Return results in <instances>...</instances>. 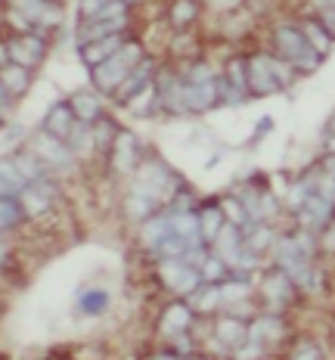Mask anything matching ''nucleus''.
<instances>
[{
    "label": "nucleus",
    "instance_id": "nucleus-10",
    "mask_svg": "<svg viewBox=\"0 0 335 360\" xmlns=\"http://www.w3.org/2000/svg\"><path fill=\"white\" fill-rule=\"evenodd\" d=\"M155 72H159V59L155 56H146L140 65H133L131 75L124 78V84L115 90V106H133L143 94L152 90V81H155Z\"/></svg>",
    "mask_w": 335,
    "mask_h": 360
},
{
    "label": "nucleus",
    "instance_id": "nucleus-20",
    "mask_svg": "<svg viewBox=\"0 0 335 360\" xmlns=\"http://www.w3.org/2000/svg\"><path fill=\"white\" fill-rule=\"evenodd\" d=\"M214 106H218V87H214V81H208V84H183L186 115H205Z\"/></svg>",
    "mask_w": 335,
    "mask_h": 360
},
{
    "label": "nucleus",
    "instance_id": "nucleus-4",
    "mask_svg": "<svg viewBox=\"0 0 335 360\" xmlns=\"http://www.w3.org/2000/svg\"><path fill=\"white\" fill-rule=\"evenodd\" d=\"M245 339H249V320L223 311L221 317L214 320L211 333H208V348L214 351L211 357H230V351H236Z\"/></svg>",
    "mask_w": 335,
    "mask_h": 360
},
{
    "label": "nucleus",
    "instance_id": "nucleus-19",
    "mask_svg": "<svg viewBox=\"0 0 335 360\" xmlns=\"http://www.w3.org/2000/svg\"><path fill=\"white\" fill-rule=\"evenodd\" d=\"M74 124H78V118H74L69 100H65V103H53V106L44 112V118H41V131L50 134V137H56V140H69V134H72Z\"/></svg>",
    "mask_w": 335,
    "mask_h": 360
},
{
    "label": "nucleus",
    "instance_id": "nucleus-5",
    "mask_svg": "<svg viewBox=\"0 0 335 360\" xmlns=\"http://www.w3.org/2000/svg\"><path fill=\"white\" fill-rule=\"evenodd\" d=\"M28 146L41 155V162L47 165L50 174H74V171H78V155L72 153L65 140H56V137H50V134L37 131Z\"/></svg>",
    "mask_w": 335,
    "mask_h": 360
},
{
    "label": "nucleus",
    "instance_id": "nucleus-1",
    "mask_svg": "<svg viewBox=\"0 0 335 360\" xmlns=\"http://www.w3.org/2000/svg\"><path fill=\"white\" fill-rule=\"evenodd\" d=\"M270 47H273V53L280 59H286L298 75H314L320 65H323V56L304 41V32L298 22H289V19L277 22L270 32Z\"/></svg>",
    "mask_w": 335,
    "mask_h": 360
},
{
    "label": "nucleus",
    "instance_id": "nucleus-6",
    "mask_svg": "<svg viewBox=\"0 0 335 360\" xmlns=\"http://www.w3.org/2000/svg\"><path fill=\"white\" fill-rule=\"evenodd\" d=\"M10 10H16L19 16H25L34 25L37 34H50L63 25L65 13L56 0H10Z\"/></svg>",
    "mask_w": 335,
    "mask_h": 360
},
{
    "label": "nucleus",
    "instance_id": "nucleus-28",
    "mask_svg": "<svg viewBox=\"0 0 335 360\" xmlns=\"http://www.w3.org/2000/svg\"><path fill=\"white\" fill-rule=\"evenodd\" d=\"M239 249H242V230L233 227V224H227V227L218 233V239H214V245H211V252L221 255V258L227 261L230 267H233V261H236V255H239Z\"/></svg>",
    "mask_w": 335,
    "mask_h": 360
},
{
    "label": "nucleus",
    "instance_id": "nucleus-44",
    "mask_svg": "<svg viewBox=\"0 0 335 360\" xmlns=\"http://www.w3.org/2000/svg\"><path fill=\"white\" fill-rule=\"evenodd\" d=\"M267 345H261L255 339H245L236 351H230V360H267Z\"/></svg>",
    "mask_w": 335,
    "mask_h": 360
},
{
    "label": "nucleus",
    "instance_id": "nucleus-24",
    "mask_svg": "<svg viewBox=\"0 0 335 360\" xmlns=\"http://www.w3.org/2000/svg\"><path fill=\"white\" fill-rule=\"evenodd\" d=\"M171 233H174V227H171V214L168 208H162L159 214H152L149 221L140 224V243H143L146 252H152L155 245L162 243V239H168Z\"/></svg>",
    "mask_w": 335,
    "mask_h": 360
},
{
    "label": "nucleus",
    "instance_id": "nucleus-2",
    "mask_svg": "<svg viewBox=\"0 0 335 360\" xmlns=\"http://www.w3.org/2000/svg\"><path fill=\"white\" fill-rule=\"evenodd\" d=\"M180 184H183V180L174 174V168H171L168 162L149 155V159H143V162H140V168L133 171L131 190H137V193H143V196L155 199L159 205H168V199L174 196V190Z\"/></svg>",
    "mask_w": 335,
    "mask_h": 360
},
{
    "label": "nucleus",
    "instance_id": "nucleus-3",
    "mask_svg": "<svg viewBox=\"0 0 335 360\" xmlns=\"http://www.w3.org/2000/svg\"><path fill=\"white\" fill-rule=\"evenodd\" d=\"M258 289H261V295H264V302H267V311H277V314H286L289 307L295 304V295L301 292L295 286L292 276H289L286 270H280L277 264H270V270H264Z\"/></svg>",
    "mask_w": 335,
    "mask_h": 360
},
{
    "label": "nucleus",
    "instance_id": "nucleus-12",
    "mask_svg": "<svg viewBox=\"0 0 335 360\" xmlns=\"http://www.w3.org/2000/svg\"><path fill=\"white\" fill-rule=\"evenodd\" d=\"M6 47H10V59L16 65H25V69H34L47 59V34L37 32H25V34H13L6 37Z\"/></svg>",
    "mask_w": 335,
    "mask_h": 360
},
{
    "label": "nucleus",
    "instance_id": "nucleus-39",
    "mask_svg": "<svg viewBox=\"0 0 335 360\" xmlns=\"http://www.w3.org/2000/svg\"><path fill=\"white\" fill-rule=\"evenodd\" d=\"M91 131H93V143H96V153H109L112 140H115V134H118V124L112 122L109 115H103V118H96V122L91 124Z\"/></svg>",
    "mask_w": 335,
    "mask_h": 360
},
{
    "label": "nucleus",
    "instance_id": "nucleus-46",
    "mask_svg": "<svg viewBox=\"0 0 335 360\" xmlns=\"http://www.w3.org/2000/svg\"><path fill=\"white\" fill-rule=\"evenodd\" d=\"M109 4H115V0H81V19H91L96 16V13L103 10V6H109Z\"/></svg>",
    "mask_w": 335,
    "mask_h": 360
},
{
    "label": "nucleus",
    "instance_id": "nucleus-51",
    "mask_svg": "<svg viewBox=\"0 0 335 360\" xmlns=\"http://www.w3.org/2000/svg\"><path fill=\"white\" fill-rule=\"evenodd\" d=\"M190 360H218V357H211V354H192Z\"/></svg>",
    "mask_w": 335,
    "mask_h": 360
},
{
    "label": "nucleus",
    "instance_id": "nucleus-21",
    "mask_svg": "<svg viewBox=\"0 0 335 360\" xmlns=\"http://www.w3.org/2000/svg\"><path fill=\"white\" fill-rule=\"evenodd\" d=\"M128 41V34H112V37H103V41H93V44H84V47H78V56L81 63L87 65V69H96V65H103L106 59H112L121 50V44Z\"/></svg>",
    "mask_w": 335,
    "mask_h": 360
},
{
    "label": "nucleus",
    "instance_id": "nucleus-14",
    "mask_svg": "<svg viewBox=\"0 0 335 360\" xmlns=\"http://www.w3.org/2000/svg\"><path fill=\"white\" fill-rule=\"evenodd\" d=\"M249 339H255L267 348H273L277 342H286L289 339V323L286 317L277 311H267V314H255L249 320Z\"/></svg>",
    "mask_w": 335,
    "mask_h": 360
},
{
    "label": "nucleus",
    "instance_id": "nucleus-15",
    "mask_svg": "<svg viewBox=\"0 0 335 360\" xmlns=\"http://www.w3.org/2000/svg\"><path fill=\"white\" fill-rule=\"evenodd\" d=\"M128 28H131V16L106 19V22L81 19V22H78V28H74V47H84V44L103 41V37H112V34H124Z\"/></svg>",
    "mask_w": 335,
    "mask_h": 360
},
{
    "label": "nucleus",
    "instance_id": "nucleus-23",
    "mask_svg": "<svg viewBox=\"0 0 335 360\" xmlns=\"http://www.w3.org/2000/svg\"><path fill=\"white\" fill-rule=\"evenodd\" d=\"M69 106L74 112V118L84 124H93L96 118H103L106 112H103V96L96 94V90L84 87V90H74V94L69 96Z\"/></svg>",
    "mask_w": 335,
    "mask_h": 360
},
{
    "label": "nucleus",
    "instance_id": "nucleus-45",
    "mask_svg": "<svg viewBox=\"0 0 335 360\" xmlns=\"http://www.w3.org/2000/svg\"><path fill=\"white\" fill-rule=\"evenodd\" d=\"M317 243H320V252L323 255H335V221H329L323 230H320Z\"/></svg>",
    "mask_w": 335,
    "mask_h": 360
},
{
    "label": "nucleus",
    "instance_id": "nucleus-26",
    "mask_svg": "<svg viewBox=\"0 0 335 360\" xmlns=\"http://www.w3.org/2000/svg\"><path fill=\"white\" fill-rule=\"evenodd\" d=\"M25 208H22L19 196H0V233L10 236L25 224Z\"/></svg>",
    "mask_w": 335,
    "mask_h": 360
},
{
    "label": "nucleus",
    "instance_id": "nucleus-48",
    "mask_svg": "<svg viewBox=\"0 0 335 360\" xmlns=\"http://www.w3.org/2000/svg\"><path fill=\"white\" fill-rule=\"evenodd\" d=\"M143 360H190V357H183V354H177L174 348H159V351H152V354H146Z\"/></svg>",
    "mask_w": 335,
    "mask_h": 360
},
{
    "label": "nucleus",
    "instance_id": "nucleus-13",
    "mask_svg": "<svg viewBox=\"0 0 335 360\" xmlns=\"http://www.w3.org/2000/svg\"><path fill=\"white\" fill-rule=\"evenodd\" d=\"M131 69H133V65L121 56V50H118V53L112 56V59H106L103 65H96V69H91V72H93V90H96V94L115 96V90L124 84V78L131 75Z\"/></svg>",
    "mask_w": 335,
    "mask_h": 360
},
{
    "label": "nucleus",
    "instance_id": "nucleus-16",
    "mask_svg": "<svg viewBox=\"0 0 335 360\" xmlns=\"http://www.w3.org/2000/svg\"><path fill=\"white\" fill-rule=\"evenodd\" d=\"M280 94V84L273 78L270 65H267V53H251L249 56V96L264 100V96Z\"/></svg>",
    "mask_w": 335,
    "mask_h": 360
},
{
    "label": "nucleus",
    "instance_id": "nucleus-49",
    "mask_svg": "<svg viewBox=\"0 0 335 360\" xmlns=\"http://www.w3.org/2000/svg\"><path fill=\"white\" fill-rule=\"evenodd\" d=\"M10 100H13V96L6 94V90H4V81H0V118L10 115Z\"/></svg>",
    "mask_w": 335,
    "mask_h": 360
},
{
    "label": "nucleus",
    "instance_id": "nucleus-7",
    "mask_svg": "<svg viewBox=\"0 0 335 360\" xmlns=\"http://www.w3.org/2000/svg\"><path fill=\"white\" fill-rule=\"evenodd\" d=\"M109 159H112V168H115L118 174L133 177V171H137L140 162L146 159L143 140H140L133 131H128V127H118L115 140H112V146H109Z\"/></svg>",
    "mask_w": 335,
    "mask_h": 360
},
{
    "label": "nucleus",
    "instance_id": "nucleus-27",
    "mask_svg": "<svg viewBox=\"0 0 335 360\" xmlns=\"http://www.w3.org/2000/svg\"><path fill=\"white\" fill-rule=\"evenodd\" d=\"M298 25H301V32H304V41H308L310 47H314L317 53H320V56L326 59V56L332 53V47H335V37H332L329 32H326V28L320 25V22H317L314 16L301 19V22H298Z\"/></svg>",
    "mask_w": 335,
    "mask_h": 360
},
{
    "label": "nucleus",
    "instance_id": "nucleus-11",
    "mask_svg": "<svg viewBox=\"0 0 335 360\" xmlns=\"http://www.w3.org/2000/svg\"><path fill=\"white\" fill-rule=\"evenodd\" d=\"M196 317L199 314L192 311V304L186 302V298H177V302H168L165 307H162L155 329H159L162 339L171 342V339H177V335H183V333H192V329H196Z\"/></svg>",
    "mask_w": 335,
    "mask_h": 360
},
{
    "label": "nucleus",
    "instance_id": "nucleus-17",
    "mask_svg": "<svg viewBox=\"0 0 335 360\" xmlns=\"http://www.w3.org/2000/svg\"><path fill=\"white\" fill-rule=\"evenodd\" d=\"M74 311L91 320L106 317L112 311V292L106 286H84L78 292V298H74Z\"/></svg>",
    "mask_w": 335,
    "mask_h": 360
},
{
    "label": "nucleus",
    "instance_id": "nucleus-40",
    "mask_svg": "<svg viewBox=\"0 0 335 360\" xmlns=\"http://www.w3.org/2000/svg\"><path fill=\"white\" fill-rule=\"evenodd\" d=\"M267 65H270V72H273V78H277V84L280 90H289L295 84V78H298V72L292 69V65L286 63V59H280L277 53H267Z\"/></svg>",
    "mask_w": 335,
    "mask_h": 360
},
{
    "label": "nucleus",
    "instance_id": "nucleus-50",
    "mask_svg": "<svg viewBox=\"0 0 335 360\" xmlns=\"http://www.w3.org/2000/svg\"><path fill=\"white\" fill-rule=\"evenodd\" d=\"M13 59H10V47H6V41H0V69H6Z\"/></svg>",
    "mask_w": 335,
    "mask_h": 360
},
{
    "label": "nucleus",
    "instance_id": "nucleus-42",
    "mask_svg": "<svg viewBox=\"0 0 335 360\" xmlns=\"http://www.w3.org/2000/svg\"><path fill=\"white\" fill-rule=\"evenodd\" d=\"M310 10H314V19L335 37V0H310Z\"/></svg>",
    "mask_w": 335,
    "mask_h": 360
},
{
    "label": "nucleus",
    "instance_id": "nucleus-30",
    "mask_svg": "<svg viewBox=\"0 0 335 360\" xmlns=\"http://www.w3.org/2000/svg\"><path fill=\"white\" fill-rule=\"evenodd\" d=\"M186 302L192 304V311H196V314H218V311H223L221 286H211V283H202V286L192 292Z\"/></svg>",
    "mask_w": 335,
    "mask_h": 360
},
{
    "label": "nucleus",
    "instance_id": "nucleus-8",
    "mask_svg": "<svg viewBox=\"0 0 335 360\" xmlns=\"http://www.w3.org/2000/svg\"><path fill=\"white\" fill-rule=\"evenodd\" d=\"M159 280H162V286L177 298H190L192 292L202 286V274H199V267L183 264L180 258L159 261Z\"/></svg>",
    "mask_w": 335,
    "mask_h": 360
},
{
    "label": "nucleus",
    "instance_id": "nucleus-38",
    "mask_svg": "<svg viewBox=\"0 0 335 360\" xmlns=\"http://www.w3.org/2000/svg\"><path fill=\"white\" fill-rule=\"evenodd\" d=\"M199 202H202V199H199L196 193H192L186 184H180V186H177V190H174V196L168 199V212H171V214H186V212H196V208H199Z\"/></svg>",
    "mask_w": 335,
    "mask_h": 360
},
{
    "label": "nucleus",
    "instance_id": "nucleus-34",
    "mask_svg": "<svg viewBox=\"0 0 335 360\" xmlns=\"http://www.w3.org/2000/svg\"><path fill=\"white\" fill-rule=\"evenodd\" d=\"M13 162H16V168L22 171V177H25L28 184H34V180H41L44 174H50V171H47V165L41 162V155H37L32 146L16 149V153H13Z\"/></svg>",
    "mask_w": 335,
    "mask_h": 360
},
{
    "label": "nucleus",
    "instance_id": "nucleus-41",
    "mask_svg": "<svg viewBox=\"0 0 335 360\" xmlns=\"http://www.w3.org/2000/svg\"><path fill=\"white\" fill-rule=\"evenodd\" d=\"M0 177H4V184L10 186V190L16 193V196H19V193L28 186V180L22 177V171L16 168V162H13V155H4V159H0Z\"/></svg>",
    "mask_w": 335,
    "mask_h": 360
},
{
    "label": "nucleus",
    "instance_id": "nucleus-33",
    "mask_svg": "<svg viewBox=\"0 0 335 360\" xmlns=\"http://www.w3.org/2000/svg\"><path fill=\"white\" fill-rule=\"evenodd\" d=\"M223 78H227L230 87L242 90V94H249V56L245 53H233L227 56V63H223Z\"/></svg>",
    "mask_w": 335,
    "mask_h": 360
},
{
    "label": "nucleus",
    "instance_id": "nucleus-32",
    "mask_svg": "<svg viewBox=\"0 0 335 360\" xmlns=\"http://www.w3.org/2000/svg\"><path fill=\"white\" fill-rule=\"evenodd\" d=\"M124 212H128L131 221L143 224V221H149V217H152V214H159V212H162V205H159V202H155V199L143 196V193L128 190V199H124Z\"/></svg>",
    "mask_w": 335,
    "mask_h": 360
},
{
    "label": "nucleus",
    "instance_id": "nucleus-29",
    "mask_svg": "<svg viewBox=\"0 0 335 360\" xmlns=\"http://www.w3.org/2000/svg\"><path fill=\"white\" fill-rule=\"evenodd\" d=\"M199 13H202L199 0H174V4L168 6V25L174 28V32H186V28L199 19Z\"/></svg>",
    "mask_w": 335,
    "mask_h": 360
},
{
    "label": "nucleus",
    "instance_id": "nucleus-52",
    "mask_svg": "<svg viewBox=\"0 0 335 360\" xmlns=\"http://www.w3.org/2000/svg\"><path fill=\"white\" fill-rule=\"evenodd\" d=\"M124 4H128V6H131V10H133V4H140V0H124Z\"/></svg>",
    "mask_w": 335,
    "mask_h": 360
},
{
    "label": "nucleus",
    "instance_id": "nucleus-36",
    "mask_svg": "<svg viewBox=\"0 0 335 360\" xmlns=\"http://www.w3.org/2000/svg\"><path fill=\"white\" fill-rule=\"evenodd\" d=\"M286 360H326V345L310 335H301V339L289 342Z\"/></svg>",
    "mask_w": 335,
    "mask_h": 360
},
{
    "label": "nucleus",
    "instance_id": "nucleus-25",
    "mask_svg": "<svg viewBox=\"0 0 335 360\" xmlns=\"http://www.w3.org/2000/svg\"><path fill=\"white\" fill-rule=\"evenodd\" d=\"M0 81H4V90H6V94L16 100V96H25L28 90H32V69L10 63L6 69H0Z\"/></svg>",
    "mask_w": 335,
    "mask_h": 360
},
{
    "label": "nucleus",
    "instance_id": "nucleus-35",
    "mask_svg": "<svg viewBox=\"0 0 335 360\" xmlns=\"http://www.w3.org/2000/svg\"><path fill=\"white\" fill-rule=\"evenodd\" d=\"M65 143H69V149L78 155V162H87L96 153L93 131H91V124H84V122H78L72 127V134H69V140H65Z\"/></svg>",
    "mask_w": 335,
    "mask_h": 360
},
{
    "label": "nucleus",
    "instance_id": "nucleus-37",
    "mask_svg": "<svg viewBox=\"0 0 335 360\" xmlns=\"http://www.w3.org/2000/svg\"><path fill=\"white\" fill-rule=\"evenodd\" d=\"M199 274H202V283H211V286H221V283L230 276V264L221 258V255L208 252V258L202 261V267H199Z\"/></svg>",
    "mask_w": 335,
    "mask_h": 360
},
{
    "label": "nucleus",
    "instance_id": "nucleus-47",
    "mask_svg": "<svg viewBox=\"0 0 335 360\" xmlns=\"http://www.w3.org/2000/svg\"><path fill=\"white\" fill-rule=\"evenodd\" d=\"M273 131V118L270 115H264V118H258V124H255V134H251V140L249 143H261V140L267 137V134Z\"/></svg>",
    "mask_w": 335,
    "mask_h": 360
},
{
    "label": "nucleus",
    "instance_id": "nucleus-43",
    "mask_svg": "<svg viewBox=\"0 0 335 360\" xmlns=\"http://www.w3.org/2000/svg\"><path fill=\"white\" fill-rule=\"evenodd\" d=\"M221 208H223V217H227V224H233V227H245L249 224V214H245V208H242V202L236 199V196H223L221 199Z\"/></svg>",
    "mask_w": 335,
    "mask_h": 360
},
{
    "label": "nucleus",
    "instance_id": "nucleus-22",
    "mask_svg": "<svg viewBox=\"0 0 335 360\" xmlns=\"http://www.w3.org/2000/svg\"><path fill=\"white\" fill-rule=\"evenodd\" d=\"M277 239H280V230L273 227L270 221H255V224H245L242 227V245H249V249L258 255L273 252Z\"/></svg>",
    "mask_w": 335,
    "mask_h": 360
},
{
    "label": "nucleus",
    "instance_id": "nucleus-9",
    "mask_svg": "<svg viewBox=\"0 0 335 360\" xmlns=\"http://www.w3.org/2000/svg\"><path fill=\"white\" fill-rule=\"evenodd\" d=\"M155 100L162 106V115H186L183 109V78L177 69H168V65H159L152 81Z\"/></svg>",
    "mask_w": 335,
    "mask_h": 360
},
{
    "label": "nucleus",
    "instance_id": "nucleus-18",
    "mask_svg": "<svg viewBox=\"0 0 335 360\" xmlns=\"http://www.w3.org/2000/svg\"><path fill=\"white\" fill-rule=\"evenodd\" d=\"M196 221H199V233H202V243L211 249L214 239L223 227H227V217H223V208H221V199H211V202H199L196 208Z\"/></svg>",
    "mask_w": 335,
    "mask_h": 360
},
{
    "label": "nucleus",
    "instance_id": "nucleus-31",
    "mask_svg": "<svg viewBox=\"0 0 335 360\" xmlns=\"http://www.w3.org/2000/svg\"><path fill=\"white\" fill-rule=\"evenodd\" d=\"M177 72H180L183 84H208V81H214V75H218V69H214V65L208 63V59H202V56L183 59Z\"/></svg>",
    "mask_w": 335,
    "mask_h": 360
}]
</instances>
